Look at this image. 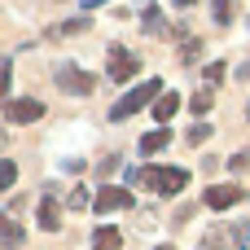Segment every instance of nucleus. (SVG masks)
<instances>
[{"label": "nucleus", "instance_id": "6", "mask_svg": "<svg viewBox=\"0 0 250 250\" xmlns=\"http://www.w3.org/2000/svg\"><path fill=\"white\" fill-rule=\"evenodd\" d=\"M136 70H141V62H136V57H132V53H127L123 44H114V48H110V70H105V75L123 83V79H132Z\"/></svg>", "mask_w": 250, "mask_h": 250}, {"label": "nucleus", "instance_id": "14", "mask_svg": "<svg viewBox=\"0 0 250 250\" xmlns=\"http://www.w3.org/2000/svg\"><path fill=\"white\" fill-rule=\"evenodd\" d=\"M211 105H215V88H202V92L189 101V110H193V114H207Z\"/></svg>", "mask_w": 250, "mask_h": 250}, {"label": "nucleus", "instance_id": "10", "mask_svg": "<svg viewBox=\"0 0 250 250\" xmlns=\"http://www.w3.org/2000/svg\"><path fill=\"white\" fill-rule=\"evenodd\" d=\"M176 110H180V97H176V92H163V97L154 101V119H158V127H167V123L176 119Z\"/></svg>", "mask_w": 250, "mask_h": 250}, {"label": "nucleus", "instance_id": "26", "mask_svg": "<svg viewBox=\"0 0 250 250\" xmlns=\"http://www.w3.org/2000/svg\"><path fill=\"white\" fill-rule=\"evenodd\" d=\"M176 4H198V0H176Z\"/></svg>", "mask_w": 250, "mask_h": 250}, {"label": "nucleus", "instance_id": "2", "mask_svg": "<svg viewBox=\"0 0 250 250\" xmlns=\"http://www.w3.org/2000/svg\"><path fill=\"white\" fill-rule=\"evenodd\" d=\"M57 88L62 92H75V97H92L97 79L88 70H79V66H57Z\"/></svg>", "mask_w": 250, "mask_h": 250}, {"label": "nucleus", "instance_id": "4", "mask_svg": "<svg viewBox=\"0 0 250 250\" xmlns=\"http://www.w3.org/2000/svg\"><path fill=\"white\" fill-rule=\"evenodd\" d=\"M40 114H44V105H40L35 97H9V101H4V119L18 123V127H22V123H35Z\"/></svg>", "mask_w": 250, "mask_h": 250}, {"label": "nucleus", "instance_id": "5", "mask_svg": "<svg viewBox=\"0 0 250 250\" xmlns=\"http://www.w3.org/2000/svg\"><path fill=\"white\" fill-rule=\"evenodd\" d=\"M92 202H97L92 211H101V215H114V211H127V207H132V189H119V185H101V193H97Z\"/></svg>", "mask_w": 250, "mask_h": 250}, {"label": "nucleus", "instance_id": "24", "mask_svg": "<svg viewBox=\"0 0 250 250\" xmlns=\"http://www.w3.org/2000/svg\"><path fill=\"white\" fill-rule=\"evenodd\" d=\"M97 4H105V0H79V9H97Z\"/></svg>", "mask_w": 250, "mask_h": 250}, {"label": "nucleus", "instance_id": "29", "mask_svg": "<svg viewBox=\"0 0 250 250\" xmlns=\"http://www.w3.org/2000/svg\"><path fill=\"white\" fill-rule=\"evenodd\" d=\"M246 26H250V22H246Z\"/></svg>", "mask_w": 250, "mask_h": 250}, {"label": "nucleus", "instance_id": "23", "mask_svg": "<svg viewBox=\"0 0 250 250\" xmlns=\"http://www.w3.org/2000/svg\"><path fill=\"white\" fill-rule=\"evenodd\" d=\"M70 211H88V193H83V189H75V198H70Z\"/></svg>", "mask_w": 250, "mask_h": 250}, {"label": "nucleus", "instance_id": "1", "mask_svg": "<svg viewBox=\"0 0 250 250\" xmlns=\"http://www.w3.org/2000/svg\"><path fill=\"white\" fill-rule=\"evenodd\" d=\"M154 97H163V83H158V79H145L141 88H132V92H127V97H123V101L110 110V119H114V123H123V119H132L136 110H145Z\"/></svg>", "mask_w": 250, "mask_h": 250}, {"label": "nucleus", "instance_id": "16", "mask_svg": "<svg viewBox=\"0 0 250 250\" xmlns=\"http://www.w3.org/2000/svg\"><path fill=\"white\" fill-rule=\"evenodd\" d=\"M207 136H211V127H207V123H193V127H189V136H185V141H189V145H202V141H207Z\"/></svg>", "mask_w": 250, "mask_h": 250}, {"label": "nucleus", "instance_id": "18", "mask_svg": "<svg viewBox=\"0 0 250 250\" xmlns=\"http://www.w3.org/2000/svg\"><path fill=\"white\" fill-rule=\"evenodd\" d=\"M220 79H224V62H211V66H207V88H215Z\"/></svg>", "mask_w": 250, "mask_h": 250}, {"label": "nucleus", "instance_id": "20", "mask_svg": "<svg viewBox=\"0 0 250 250\" xmlns=\"http://www.w3.org/2000/svg\"><path fill=\"white\" fill-rule=\"evenodd\" d=\"M145 26H149L154 35H163V18H158V9H145Z\"/></svg>", "mask_w": 250, "mask_h": 250}, {"label": "nucleus", "instance_id": "7", "mask_svg": "<svg viewBox=\"0 0 250 250\" xmlns=\"http://www.w3.org/2000/svg\"><path fill=\"white\" fill-rule=\"evenodd\" d=\"M185 185H189V171H185V167H158V185H154V193L171 198V193H185Z\"/></svg>", "mask_w": 250, "mask_h": 250}, {"label": "nucleus", "instance_id": "17", "mask_svg": "<svg viewBox=\"0 0 250 250\" xmlns=\"http://www.w3.org/2000/svg\"><path fill=\"white\" fill-rule=\"evenodd\" d=\"M57 31H62V35H79V31H88V18H75V22H62Z\"/></svg>", "mask_w": 250, "mask_h": 250}, {"label": "nucleus", "instance_id": "21", "mask_svg": "<svg viewBox=\"0 0 250 250\" xmlns=\"http://www.w3.org/2000/svg\"><path fill=\"white\" fill-rule=\"evenodd\" d=\"M9 83H13V70L0 66V101H9Z\"/></svg>", "mask_w": 250, "mask_h": 250}, {"label": "nucleus", "instance_id": "27", "mask_svg": "<svg viewBox=\"0 0 250 250\" xmlns=\"http://www.w3.org/2000/svg\"><path fill=\"white\" fill-rule=\"evenodd\" d=\"M246 123H250V101H246Z\"/></svg>", "mask_w": 250, "mask_h": 250}, {"label": "nucleus", "instance_id": "8", "mask_svg": "<svg viewBox=\"0 0 250 250\" xmlns=\"http://www.w3.org/2000/svg\"><path fill=\"white\" fill-rule=\"evenodd\" d=\"M22 242H26V229L18 224L13 211H4L0 215V250H22Z\"/></svg>", "mask_w": 250, "mask_h": 250}, {"label": "nucleus", "instance_id": "19", "mask_svg": "<svg viewBox=\"0 0 250 250\" xmlns=\"http://www.w3.org/2000/svg\"><path fill=\"white\" fill-rule=\"evenodd\" d=\"M233 237H237V242H233V246H242V250H250V224H237V229H233Z\"/></svg>", "mask_w": 250, "mask_h": 250}, {"label": "nucleus", "instance_id": "15", "mask_svg": "<svg viewBox=\"0 0 250 250\" xmlns=\"http://www.w3.org/2000/svg\"><path fill=\"white\" fill-rule=\"evenodd\" d=\"M13 180H18V163L0 158V193H4V189H13Z\"/></svg>", "mask_w": 250, "mask_h": 250}, {"label": "nucleus", "instance_id": "3", "mask_svg": "<svg viewBox=\"0 0 250 250\" xmlns=\"http://www.w3.org/2000/svg\"><path fill=\"white\" fill-rule=\"evenodd\" d=\"M242 202V185L237 180H229V185H207V193H202V207H211V211H229V207H237Z\"/></svg>", "mask_w": 250, "mask_h": 250}, {"label": "nucleus", "instance_id": "12", "mask_svg": "<svg viewBox=\"0 0 250 250\" xmlns=\"http://www.w3.org/2000/svg\"><path fill=\"white\" fill-rule=\"evenodd\" d=\"M211 18H215V26H233V18H237V0H211Z\"/></svg>", "mask_w": 250, "mask_h": 250}, {"label": "nucleus", "instance_id": "25", "mask_svg": "<svg viewBox=\"0 0 250 250\" xmlns=\"http://www.w3.org/2000/svg\"><path fill=\"white\" fill-rule=\"evenodd\" d=\"M237 79H250V62H246V66H242V70H237Z\"/></svg>", "mask_w": 250, "mask_h": 250}, {"label": "nucleus", "instance_id": "22", "mask_svg": "<svg viewBox=\"0 0 250 250\" xmlns=\"http://www.w3.org/2000/svg\"><path fill=\"white\" fill-rule=\"evenodd\" d=\"M250 167V154H233V158H229V171H246Z\"/></svg>", "mask_w": 250, "mask_h": 250}, {"label": "nucleus", "instance_id": "11", "mask_svg": "<svg viewBox=\"0 0 250 250\" xmlns=\"http://www.w3.org/2000/svg\"><path fill=\"white\" fill-rule=\"evenodd\" d=\"M167 145H171V132H167V127H154V132L141 136V158H149V154H158V149H167Z\"/></svg>", "mask_w": 250, "mask_h": 250}, {"label": "nucleus", "instance_id": "13", "mask_svg": "<svg viewBox=\"0 0 250 250\" xmlns=\"http://www.w3.org/2000/svg\"><path fill=\"white\" fill-rule=\"evenodd\" d=\"M119 246H123L119 229H97V237H92V250H119Z\"/></svg>", "mask_w": 250, "mask_h": 250}, {"label": "nucleus", "instance_id": "9", "mask_svg": "<svg viewBox=\"0 0 250 250\" xmlns=\"http://www.w3.org/2000/svg\"><path fill=\"white\" fill-rule=\"evenodd\" d=\"M35 224H40L44 233H57V229H62V207H57L53 198H44V202L35 207Z\"/></svg>", "mask_w": 250, "mask_h": 250}, {"label": "nucleus", "instance_id": "28", "mask_svg": "<svg viewBox=\"0 0 250 250\" xmlns=\"http://www.w3.org/2000/svg\"><path fill=\"white\" fill-rule=\"evenodd\" d=\"M158 250H176V246H158Z\"/></svg>", "mask_w": 250, "mask_h": 250}]
</instances>
